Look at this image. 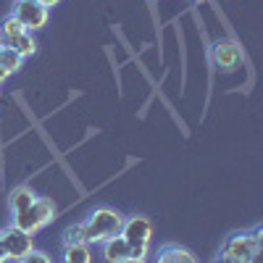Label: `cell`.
<instances>
[{
	"label": "cell",
	"instance_id": "44dd1931",
	"mask_svg": "<svg viewBox=\"0 0 263 263\" xmlns=\"http://www.w3.org/2000/svg\"><path fill=\"white\" fill-rule=\"evenodd\" d=\"M0 50H3V48H0Z\"/></svg>",
	"mask_w": 263,
	"mask_h": 263
},
{
	"label": "cell",
	"instance_id": "5bb4252c",
	"mask_svg": "<svg viewBox=\"0 0 263 263\" xmlns=\"http://www.w3.org/2000/svg\"><path fill=\"white\" fill-rule=\"evenodd\" d=\"M0 66H3L8 74H16V71L24 69V58H21L16 50H11V48H3L0 50Z\"/></svg>",
	"mask_w": 263,
	"mask_h": 263
},
{
	"label": "cell",
	"instance_id": "d6986e66",
	"mask_svg": "<svg viewBox=\"0 0 263 263\" xmlns=\"http://www.w3.org/2000/svg\"><path fill=\"white\" fill-rule=\"evenodd\" d=\"M190 3H208V0H190Z\"/></svg>",
	"mask_w": 263,
	"mask_h": 263
},
{
	"label": "cell",
	"instance_id": "7a4b0ae2",
	"mask_svg": "<svg viewBox=\"0 0 263 263\" xmlns=\"http://www.w3.org/2000/svg\"><path fill=\"white\" fill-rule=\"evenodd\" d=\"M260 255V227L255 224L250 232H234L229 234L221 250H218V258H224L227 263H258Z\"/></svg>",
	"mask_w": 263,
	"mask_h": 263
},
{
	"label": "cell",
	"instance_id": "2e32d148",
	"mask_svg": "<svg viewBox=\"0 0 263 263\" xmlns=\"http://www.w3.org/2000/svg\"><path fill=\"white\" fill-rule=\"evenodd\" d=\"M37 3H40L42 8H48V11H50V8H55V6H61V0H37Z\"/></svg>",
	"mask_w": 263,
	"mask_h": 263
},
{
	"label": "cell",
	"instance_id": "ffe728a7",
	"mask_svg": "<svg viewBox=\"0 0 263 263\" xmlns=\"http://www.w3.org/2000/svg\"><path fill=\"white\" fill-rule=\"evenodd\" d=\"M213 263H227V260H224V258H216V260H213Z\"/></svg>",
	"mask_w": 263,
	"mask_h": 263
},
{
	"label": "cell",
	"instance_id": "9c48e42d",
	"mask_svg": "<svg viewBox=\"0 0 263 263\" xmlns=\"http://www.w3.org/2000/svg\"><path fill=\"white\" fill-rule=\"evenodd\" d=\"M100 258L105 263H124V260L132 258V248L119 234V237H111V239H105V242H100Z\"/></svg>",
	"mask_w": 263,
	"mask_h": 263
},
{
	"label": "cell",
	"instance_id": "3957f363",
	"mask_svg": "<svg viewBox=\"0 0 263 263\" xmlns=\"http://www.w3.org/2000/svg\"><path fill=\"white\" fill-rule=\"evenodd\" d=\"M58 216V205L53 203V197H45V195H37V200L27 208V211H21L16 216H11V224L21 232H27V234H37L42 232L45 227L53 224V218Z\"/></svg>",
	"mask_w": 263,
	"mask_h": 263
},
{
	"label": "cell",
	"instance_id": "7c38bea8",
	"mask_svg": "<svg viewBox=\"0 0 263 263\" xmlns=\"http://www.w3.org/2000/svg\"><path fill=\"white\" fill-rule=\"evenodd\" d=\"M24 32H27V29L21 27L11 13H8V16H3V18H0V48H11L13 42H16L21 34H24Z\"/></svg>",
	"mask_w": 263,
	"mask_h": 263
},
{
	"label": "cell",
	"instance_id": "ba28073f",
	"mask_svg": "<svg viewBox=\"0 0 263 263\" xmlns=\"http://www.w3.org/2000/svg\"><path fill=\"white\" fill-rule=\"evenodd\" d=\"M153 260L150 263H200L197 255L184 248V245H177V242H166L156 250V255H150Z\"/></svg>",
	"mask_w": 263,
	"mask_h": 263
},
{
	"label": "cell",
	"instance_id": "9a60e30c",
	"mask_svg": "<svg viewBox=\"0 0 263 263\" xmlns=\"http://www.w3.org/2000/svg\"><path fill=\"white\" fill-rule=\"evenodd\" d=\"M18 263H53V258H50V253H45V250H37V248H32L24 258H21Z\"/></svg>",
	"mask_w": 263,
	"mask_h": 263
},
{
	"label": "cell",
	"instance_id": "e0dca14e",
	"mask_svg": "<svg viewBox=\"0 0 263 263\" xmlns=\"http://www.w3.org/2000/svg\"><path fill=\"white\" fill-rule=\"evenodd\" d=\"M8 77H11V74H8V71L3 69V66H0V87H3V82H6Z\"/></svg>",
	"mask_w": 263,
	"mask_h": 263
},
{
	"label": "cell",
	"instance_id": "5b68a950",
	"mask_svg": "<svg viewBox=\"0 0 263 263\" xmlns=\"http://www.w3.org/2000/svg\"><path fill=\"white\" fill-rule=\"evenodd\" d=\"M11 16H13L27 32L34 34V32H40V29H45L48 18H50V11L42 8L37 0H16L13 8H11Z\"/></svg>",
	"mask_w": 263,
	"mask_h": 263
},
{
	"label": "cell",
	"instance_id": "ac0fdd59",
	"mask_svg": "<svg viewBox=\"0 0 263 263\" xmlns=\"http://www.w3.org/2000/svg\"><path fill=\"white\" fill-rule=\"evenodd\" d=\"M0 263H11L8 255H6V250H3V245H0Z\"/></svg>",
	"mask_w": 263,
	"mask_h": 263
},
{
	"label": "cell",
	"instance_id": "30bf717a",
	"mask_svg": "<svg viewBox=\"0 0 263 263\" xmlns=\"http://www.w3.org/2000/svg\"><path fill=\"white\" fill-rule=\"evenodd\" d=\"M61 263H92V245H87V242H63Z\"/></svg>",
	"mask_w": 263,
	"mask_h": 263
},
{
	"label": "cell",
	"instance_id": "8fae6325",
	"mask_svg": "<svg viewBox=\"0 0 263 263\" xmlns=\"http://www.w3.org/2000/svg\"><path fill=\"white\" fill-rule=\"evenodd\" d=\"M37 200V192L29 187V184H18L11 190V197H8V205H11V216L21 213V211H27L32 203Z\"/></svg>",
	"mask_w": 263,
	"mask_h": 263
},
{
	"label": "cell",
	"instance_id": "52a82bcc",
	"mask_svg": "<svg viewBox=\"0 0 263 263\" xmlns=\"http://www.w3.org/2000/svg\"><path fill=\"white\" fill-rule=\"evenodd\" d=\"M211 61L218 71H224V74H232L237 71L239 66H242L245 55H242V48L237 45V42L232 40H218L216 45L211 48Z\"/></svg>",
	"mask_w": 263,
	"mask_h": 263
},
{
	"label": "cell",
	"instance_id": "277c9868",
	"mask_svg": "<svg viewBox=\"0 0 263 263\" xmlns=\"http://www.w3.org/2000/svg\"><path fill=\"white\" fill-rule=\"evenodd\" d=\"M121 237L126 239V245L132 248V258H150L153 248V221L142 213L124 216Z\"/></svg>",
	"mask_w": 263,
	"mask_h": 263
},
{
	"label": "cell",
	"instance_id": "4fadbf2b",
	"mask_svg": "<svg viewBox=\"0 0 263 263\" xmlns=\"http://www.w3.org/2000/svg\"><path fill=\"white\" fill-rule=\"evenodd\" d=\"M11 50H16L21 58H32L34 53H37V40H34V34L32 32H24V34H21L16 42H13V45H11Z\"/></svg>",
	"mask_w": 263,
	"mask_h": 263
},
{
	"label": "cell",
	"instance_id": "6da1fadb",
	"mask_svg": "<svg viewBox=\"0 0 263 263\" xmlns=\"http://www.w3.org/2000/svg\"><path fill=\"white\" fill-rule=\"evenodd\" d=\"M124 227V213L111 205H95L82 221L71 224L63 232V242H87L100 245L111 237H119Z\"/></svg>",
	"mask_w": 263,
	"mask_h": 263
},
{
	"label": "cell",
	"instance_id": "8992f818",
	"mask_svg": "<svg viewBox=\"0 0 263 263\" xmlns=\"http://www.w3.org/2000/svg\"><path fill=\"white\" fill-rule=\"evenodd\" d=\"M0 245H3V250H6L11 263H18L34 248V237L27 234V232H21V229H16L13 224H8V227L0 229Z\"/></svg>",
	"mask_w": 263,
	"mask_h": 263
}]
</instances>
